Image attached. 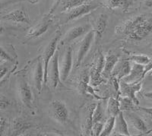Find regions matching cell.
I'll return each instance as SVG.
<instances>
[{
	"instance_id": "cell-1",
	"label": "cell",
	"mask_w": 152,
	"mask_h": 136,
	"mask_svg": "<svg viewBox=\"0 0 152 136\" xmlns=\"http://www.w3.org/2000/svg\"><path fill=\"white\" fill-rule=\"evenodd\" d=\"M152 32V16L140 15L131 18L116 28V33L132 40H142Z\"/></svg>"
},
{
	"instance_id": "cell-2",
	"label": "cell",
	"mask_w": 152,
	"mask_h": 136,
	"mask_svg": "<svg viewBox=\"0 0 152 136\" xmlns=\"http://www.w3.org/2000/svg\"><path fill=\"white\" fill-rule=\"evenodd\" d=\"M102 7V5L97 2H94L93 0H89L88 2H85L83 4L72 8L70 10L66 12V20L63 21V23H68L69 21H74L76 19L81 18V17L89 14L93 11L96 10L98 8Z\"/></svg>"
},
{
	"instance_id": "cell-3",
	"label": "cell",
	"mask_w": 152,
	"mask_h": 136,
	"mask_svg": "<svg viewBox=\"0 0 152 136\" xmlns=\"http://www.w3.org/2000/svg\"><path fill=\"white\" fill-rule=\"evenodd\" d=\"M59 36L60 33H56L55 36L50 40L47 47H45V50L43 51V56H42V62H43V73H44V78H43V85H47V81H48V67L49 63L50 62V59H52L54 53L57 50V44L59 40Z\"/></svg>"
},
{
	"instance_id": "cell-4",
	"label": "cell",
	"mask_w": 152,
	"mask_h": 136,
	"mask_svg": "<svg viewBox=\"0 0 152 136\" xmlns=\"http://www.w3.org/2000/svg\"><path fill=\"white\" fill-rule=\"evenodd\" d=\"M50 114L51 117L61 124H65L69 119V110L62 100H55L50 103Z\"/></svg>"
},
{
	"instance_id": "cell-5",
	"label": "cell",
	"mask_w": 152,
	"mask_h": 136,
	"mask_svg": "<svg viewBox=\"0 0 152 136\" xmlns=\"http://www.w3.org/2000/svg\"><path fill=\"white\" fill-rule=\"evenodd\" d=\"M48 67V75L47 78L50 81V85L53 88H56L59 85H62V81L60 79L59 64V50H56L52 59H50Z\"/></svg>"
},
{
	"instance_id": "cell-6",
	"label": "cell",
	"mask_w": 152,
	"mask_h": 136,
	"mask_svg": "<svg viewBox=\"0 0 152 136\" xmlns=\"http://www.w3.org/2000/svg\"><path fill=\"white\" fill-rule=\"evenodd\" d=\"M94 37V31H93V29H91L85 35V37L80 42L78 53H77V56H76L75 63V66L76 68L79 67L82 61L85 59V56L87 55L88 51L90 50V48L91 47V44L93 43Z\"/></svg>"
},
{
	"instance_id": "cell-7",
	"label": "cell",
	"mask_w": 152,
	"mask_h": 136,
	"mask_svg": "<svg viewBox=\"0 0 152 136\" xmlns=\"http://www.w3.org/2000/svg\"><path fill=\"white\" fill-rule=\"evenodd\" d=\"M142 87V85L141 81L137 83H126L120 80L119 82V94L121 96L128 97L131 98L136 105L139 104V100L135 96V94L141 91Z\"/></svg>"
},
{
	"instance_id": "cell-8",
	"label": "cell",
	"mask_w": 152,
	"mask_h": 136,
	"mask_svg": "<svg viewBox=\"0 0 152 136\" xmlns=\"http://www.w3.org/2000/svg\"><path fill=\"white\" fill-rule=\"evenodd\" d=\"M104 66V56L101 52H99L91 71L90 83L92 86H97L103 81L102 72Z\"/></svg>"
},
{
	"instance_id": "cell-9",
	"label": "cell",
	"mask_w": 152,
	"mask_h": 136,
	"mask_svg": "<svg viewBox=\"0 0 152 136\" xmlns=\"http://www.w3.org/2000/svg\"><path fill=\"white\" fill-rule=\"evenodd\" d=\"M52 21L53 20L50 15H47V16L43 17L41 21L30 29L26 34V37L28 39H37L42 37L44 34L47 33Z\"/></svg>"
},
{
	"instance_id": "cell-10",
	"label": "cell",
	"mask_w": 152,
	"mask_h": 136,
	"mask_svg": "<svg viewBox=\"0 0 152 136\" xmlns=\"http://www.w3.org/2000/svg\"><path fill=\"white\" fill-rule=\"evenodd\" d=\"M18 95L21 103L28 108L33 107V93L28 81L21 78L18 81Z\"/></svg>"
},
{
	"instance_id": "cell-11",
	"label": "cell",
	"mask_w": 152,
	"mask_h": 136,
	"mask_svg": "<svg viewBox=\"0 0 152 136\" xmlns=\"http://www.w3.org/2000/svg\"><path fill=\"white\" fill-rule=\"evenodd\" d=\"M72 50L71 47H68L62 63L59 66V72H60V79L62 81H66L71 72L72 68Z\"/></svg>"
},
{
	"instance_id": "cell-12",
	"label": "cell",
	"mask_w": 152,
	"mask_h": 136,
	"mask_svg": "<svg viewBox=\"0 0 152 136\" xmlns=\"http://www.w3.org/2000/svg\"><path fill=\"white\" fill-rule=\"evenodd\" d=\"M92 29V27L90 24H84V25H79L74 27L72 29L68 31L65 37L62 38V43H69L72 42L73 40L79 38L80 37L85 35L88 31Z\"/></svg>"
},
{
	"instance_id": "cell-13",
	"label": "cell",
	"mask_w": 152,
	"mask_h": 136,
	"mask_svg": "<svg viewBox=\"0 0 152 136\" xmlns=\"http://www.w3.org/2000/svg\"><path fill=\"white\" fill-rule=\"evenodd\" d=\"M131 61L129 59L119 60L113 69L110 76L114 78V80L119 82V81L129 73L131 70Z\"/></svg>"
},
{
	"instance_id": "cell-14",
	"label": "cell",
	"mask_w": 152,
	"mask_h": 136,
	"mask_svg": "<svg viewBox=\"0 0 152 136\" xmlns=\"http://www.w3.org/2000/svg\"><path fill=\"white\" fill-rule=\"evenodd\" d=\"M142 78H144V66L134 62L129 73L121 80L126 83H137L142 81Z\"/></svg>"
},
{
	"instance_id": "cell-15",
	"label": "cell",
	"mask_w": 152,
	"mask_h": 136,
	"mask_svg": "<svg viewBox=\"0 0 152 136\" xmlns=\"http://www.w3.org/2000/svg\"><path fill=\"white\" fill-rule=\"evenodd\" d=\"M2 20L10 21L15 23H24V24H30V18L27 12L23 9H16L12 11L8 14L5 15L2 17Z\"/></svg>"
},
{
	"instance_id": "cell-16",
	"label": "cell",
	"mask_w": 152,
	"mask_h": 136,
	"mask_svg": "<svg viewBox=\"0 0 152 136\" xmlns=\"http://www.w3.org/2000/svg\"><path fill=\"white\" fill-rule=\"evenodd\" d=\"M88 1H89V0H56V2H55L51 10L48 13V15H51V14L55 11V9L58 7L59 5H60L61 6V12L62 13H66L72 8L76 7V6L81 5V4L85 3Z\"/></svg>"
},
{
	"instance_id": "cell-17",
	"label": "cell",
	"mask_w": 152,
	"mask_h": 136,
	"mask_svg": "<svg viewBox=\"0 0 152 136\" xmlns=\"http://www.w3.org/2000/svg\"><path fill=\"white\" fill-rule=\"evenodd\" d=\"M43 78H44V73H43V62L41 59H37L34 71V83L35 88L39 93L41 92L43 88Z\"/></svg>"
},
{
	"instance_id": "cell-18",
	"label": "cell",
	"mask_w": 152,
	"mask_h": 136,
	"mask_svg": "<svg viewBox=\"0 0 152 136\" xmlns=\"http://www.w3.org/2000/svg\"><path fill=\"white\" fill-rule=\"evenodd\" d=\"M108 23V16L105 14H101L96 18L93 24V31H94L95 37L100 39L107 28Z\"/></svg>"
},
{
	"instance_id": "cell-19",
	"label": "cell",
	"mask_w": 152,
	"mask_h": 136,
	"mask_svg": "<svg viewBox=\"0 0 152 136\" xmlns=\"http://www.w3.org/2000/svg\"><path fill=\"white\" fill-rule=\"evenodd\" d=\"M119 61V56L116 54H108L104 57V66L102 72V77L108 78L110 76L113 69Z\"/></svg>"
},
{
	"instance_id": "cell-20",
	"label": "cell",
	"mask_w": 152,
	"mask_h": 136,
	"mask_svg": "<svg viewBox=\"0 0 152 136\" xmlns=\"http://www.w3.org/2000/svg\"><path fill=\"white\" fill-rule=\"evenodd\" d=\"M114 129H115L116 132L118 133V135L126 136L130 135L128 125H127V122L125 119L123 111H119V113L116 116Z\"/></svg>"
},
{
	"instance_id": "cell-21",
	"label": "cell",
	"mask_w": 152,
	"mask_h": 136,
	"mask_svg": "<svg viewBox=\"0 0 152 136\" xmlns=\"http://www.w3.org/2000/svg\"><path fill=\"white\" fill-rule=\"evenodd\" d=\"M127 112V116H128L129 119L131 124L132 126L135 128L136 130H138L140 132L144 133V134H147L148 133V130L147 125L145 124V121L139 117L138 116L135 115L132 113H130V111H126Z\"/></svg>"
},
{
	"instance_id": "cell-22",
	"label": "cell",
	"mask_w": 152,
	"mask_h": 136,
	"mask_svg": "<svg viewBox=\"0 0 152 136\" xmlns=\"http://www.w3.org/2000/svg\"><path fill=\"white\" fill-rule=\"evenodd\" d=\"M96 107V103H92L88 110V116L82 125V134L85 135H92V126H93V113Z\"/></svg>"
},
{
	"instance_id": "cell-23",
	"label": "cell",
	"mask_w": 152,
	"mask_h": 136,
	"mask_svg": "<svg viewBox=\"0 0 152 136\" xmlns=\"http://www.w3.org/2000/svg\"><path fill=\"white\" fill-rule=\"evenodd\" d=\"M132 0H107L106 7L109 9H119L123 11H127L132 5Z\"/></svg>"
},
{
	"instance_id": "cell-24",
	"label": "cell",
	"mask_w": 152,
	"mask_h": 136,
	"mask_svg": "<svg viewBox=\"0 0 152 136\" xmlns=\"http://www.w3.org/2000/svg\"><path fill=\"white\" fill-rule=\"evenodd\" d=\"M119 110L120 111H134L138 110V105H136L133 100L128 97L121 96L119 97Z\"/></svg>"
},
{
	"instance_id": "cell-25",
	"label": "cell",
	"mask_w": 152,
	"mask_h": 136,
	"mask_svg": "<svg viewBox=\"0 0 152 136\" xmlns=\"http://www.w3.org/2000/svg\"><path fill=\"white\" fill-rule=\"evenodd\" d=\"M30 124L27 123L24 120L21 119H15L12 123V129H13V135H18L21 133L24 132V131L29 128Z\"/></svg>"
},
{
	"instance_id": "cell-26",
	"label": "cell",
	"mask_w": 152,
	"mask_h": 136,
	"mask_svg": "<svg viewBox=\"0 0 152 136\" xmlns=\"http://www.w3.org/2000/svg\"><path fill=\"white\" fill-rule=\"evenodd\" d=\"M107 113L110 116H116L119 112V97L114 98V97H110L108 102H107Z\"/></svg>"
},
{
	"instance_id": "cell-27",
	"label": "cell",
	"mask_w": 152,
	"mask_h": 136,
	"mask_svg": "<svg viewBox=\"0 0 152 136\" xmlns=\"http://www.w3.org/2000/svg\"><path fill=\"white\" fill-rule=\"evenodd\" d=\"M115 120H116V116H110L109 119H107L105 124H104L102 131L100 132V136H109L112 133L113 130L114 129L115 126Z\"/></svg>"
},
{
	"instance_id": "cell-28",
	"label": "cell",
	"mask_w": 152,
	"mask_h": 136,
	"mask_svg": "<svg viewBox=\"0 0 152 136\" xmlns=\"http://www.w3.org/2000/svg\"><path fill=\"white\" fill-rule=\"evenodd\" d=\"M93 123L97 122H101L104 118V110H103L102 106L100 103L96 104L93 113Z\"/></svg>"
},
{
	"instance_id": "cell-29",
	"label": "cell",
	"mask_w": 152,
	"mask_h": 136,
	"mask_svg": "<svg viewBox=\"0 0 152 136\" xmlns=\"http://www.w3.org/2000/svg\"><path fill=\"white\" fill-rule=\"evenodd\" d=\"M128 59L132 61V62H135V63L145 66V65L149 62L150 58L146 55H132L131 56L129 57V59Z\"/></svg>"
},
{
	"instance_id": "cell-30",
	"label": "cell",
	"mask_w": 152,
	"mask_h": 136,
	"mask_svg": "<svg viewBox=\"0 0 152 136\" xmlns=\"http://www.w3.org/2000/svg\"><path fill=\"white\" fill-rule=\"evenodd\" d=\"M104 127V123L101 122H94L92 126V135L99 136Z\"/></svg>"
},
{
	"instance_id": "cell-31",
	"label": "cell",
	"mask_w": 152,
	"mask_h": 136,
	"mask_svg": "<svg viewBox=\"0 0 152 136\" xmlns=\"http://www.w3.org/2000/svg\"><path fill=\"white\" fill-rule=\"evenodd\" d=\"M12 105V102L5 96L0 97V110H5Z\"/></svg>"
},
{
	"instance_id": "cell-32",
	"label": "cell",
	"mask_w": 152,
	"mask_h": 136,
	"mask_svg": "<svg viewBox=\"0 0 152 136\" xmlns=\"http://www.w3.org/2000/svg\"><path fill=\"white\" fill-rule=\"evenodd\" d=\"M0 60L3 62H13V59L2 47H0Z\"/></svg>"
},
{
	"instance_id": "cell-33",
	"label": "cell",
	"mask_w": 152,
	"mask_h": 136,
	"mask_svg": "<svg viewBox=\"0 0 152 136\" xmlns=\"http://www.w3.org/2000/svg\"><path fill=\"white\" fill-rule=\"evenodd\" d=\"M9 74V68L5 66V64H2L0 66V81L3 79L5 76Z\"/></svg>"
},
{
	"instance_id": "cell-34",
	"label": "cell",
	"mask_w": 152,
	"mask_h": 136,
	"mask_svg": "<svg viewBox=\"0 0 152 136\" xmlns=\"http://www.w3.org/2000/svg\"><path fill=\"white\" fill-rule=\"evenodd\" d=\"M24 1L29 2V0H9V1H6V2H0V10H1L2 9H3L4 7H5V6L11 5V4L16 3V2H24Z\"/></svg>"
},
{
	"instance_id": "cell-35",
	"label": "cell",
	"mask_w": 152,
	"mask_h": 136,
	"mask_svg": "<svg viewBox=\"0 0 152 136\" xmlns=\"http://www.w3.org/2000/svg\"><path fill=\"white\" fill-rule=\"evenodd\" d=\"M151 69H152V59H150L149 62L145 66H144V78Z\"/></svg>"
},
{
	"instance_id": "cell-36",
	"label": "cell",
	"mask_w": 152,
	"mask_h": 136,
	"mask_svg": "<svg viewBox=\"0 0 152 136\" xmlns=\"http://www.w3.org/2000/svg\"><path fill=\"white\" fill-rule=\"evenodd\" d=\"M138 110H141L148 115L152 116V107H138Z\"/></svg>"
},
{
	"instance_id": "cell-37",
	"label": "cell",
	"mask_w": 152,
	"mask_h": 136,
	"mask_svg": "<svg viewBox=\"0 0 152 136\" xmlns=\"http://www.w3.org/2000/svg\"><path fill=\"white\" fill-rule=\"evenodd\" d=\"M144 96H145L146 98L152 100V91L145 92V93H144Z\"/></svg>"
},
{
	"instance_id": "cell-38",
	"label": "cell",
	"mask_w": 152,
	"mask_h": 136,
	"mask_svg": "<svg viewBox=\"0 0 152 136\" xmlns=\"http://www.w3.org/2000/svg\"><path fill=\"white\" fill-rule=\"evenodd\" d=\"M145 5L148 8H152V0H145Z\"/></svg>"
},
{
	"instance_id": "cell-39",
	"label": "cell",
	"mask_w": 152,
	"mask_h": 136,
	"mask_svg": "<svg viewBox=\"0 0 152 136\" xmlns=\"http://www.w3.org/2000/svg\"><path fill=\"white\" fill-rule=\"evenodd\" d=\"M145 78H147L148 79L151 80V81H152V69H151L150 71H149L147 73V74L145 75Z\"/></svg>"
},
{
	"instance_id": "cell-40",
	"label": "cell",
	"mask_w": 152,
	"mask_h": 136,
	"mask_svg": "<svg viewBox=\"0 0 152 136\" xmlns=\"http://www.w3.org/2000/svg\"><path fill=\"white\" fill-rule=\"evenodd\" d=\"M8 78H9V75L5 76V77L3 79H2V80H1V81H0V87H2V85H5V83L6 82V81H7Z\"/></svg>"
},
{
	"instance_id": "cell-41",
	"label": "cell",
	"mask_w": 152,
	"mask_h": 136,
	"mask_svg": "<svg viewBox=\"0 0 152 136\" xmlns=\"http://www.w3.org/2000/svg\"><path fill=\"white\" fill-rule=\"evenodd\" d=\"M4 32H5V28H4V27L2 25V24H0V35L2 34Z\"/></svg>"
},
{
	"instance_id": "cell-42",
	"label": "cell",
	"mask_w": 152,
	"mask_h": 136,
	"mask_svg": "<svg viewBox=\"0 0 152 136\" xmlns=\"http://www.w3.org/2000/svg\"><path fill=\"white\" fill-rule=\"evenodd\" d=\"M39 2V0H29V2H31V4H36Z\"/></svg>"
},
{
	"instance_id": "cell-43",
	"label": "cell",
	"mask_w": 152,
	"mask_h": 136,
	"mask_svg": "<svg viewBox=\"0 0 152 136\" xmlns=\"http://www.w3.org/2000/svg\"><path fill=\"white\" fill-rule=\"evenodd\" d=\"M4 122H5V120H4L3 119H1V118H0V126H1L2 123H4Z\"/></svg>"
},
{
	"instance_id": "cell-44",
	"label": "cell",
	"mask_w": 152,
	"mask_h": 136,
	"mask_svg": "<svg viewBox=\"0 0 152 136\" xmlns=\"http://www.w3.org/2000/svg\"></svg>"
}]
</instances>
